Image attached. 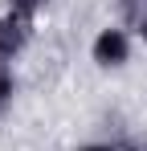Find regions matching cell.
Returning a JSON list of instances; mask_svg holds the SVG:
<instances>
[{
    "mask_svg": "<svg viewBox=\"0 0 147 151\" xmlns=\"http://www.w3.org/2000/svg\"><path fill=\"white\" fill-rule=\"evenodd\" d=\"M8 98H12V74H8V70H0V110L8 106Z\"/></svg>",
    "mask_w": 147,
    "mask_h": 151,
    "instance_id": "obj_4",
    "label": "cell"
},
{
    "mask_svg": "<svg viewBox=\"0 0 147 151\" xmlns=\"http://www.w3.org/2000/svg\"><path fill=\"white\" fill-rule=\"evenodd\" d=\"M139 29H143V41H147V17H143V21H139Z\"/></svg>",
    "mask_w": 147,
    "mask_h": 151,
    "instance_id": "obj_6",
    "label": "cell"
},
{
    "mask_svg": "<svg viewBox=\"0 0 147 151\" xmlns=\"http://www.w3.org/2000/svg\"><path fill=\"white\" fill-rule=\"evenodd\" d=\"M127 53H131V45H127L122 29H102L98 33V41H94V61L98 65H122Z\"/></svg>",
    "mask_w": 147,
    "mask_h": 151,
    "instance_id": "obj_1",
    "label": "cell"
},
{
    "mask_svg": "<svg viewBox=\"0 0 147 151\" xmlns=\"http://www.w3.org/2000/svg\"><path fill=\"white\" fill-rule=\"evenodd\" d=\"M82 151H119V147H82Z\"/></svg>",
    "mask_w": 147,
    "mask_h": 151,
    "instance_id": "obj_5",
    "label": "cell"
},
{
    "mask_svg": "<svg viewBox=\"0 0 147 151\" xmlns=\"http://www.w3.org/2000/svg\"><path fill=\"white\" fill-rule=\"evenodd\" d=\"M41 4H45V0H8V12H17V17H29V21H33V12H37Z\"/></svg>",
    "mask_w": 147,
    "mask_h": 151,
    "instance_id": "obj_3",
    "label": "cell"
},
{
    "mask_svg": "<svg viewBox=\"0 0 147 151\" xmlns=\"http://www.w3.org/2000/svg\"><path fill=\"white\" fill-rule=\"evenodd\" d=\"M24 41H29V17L8 12L0 21V57H17L24 49Z\"/></svg>",
    "mask_w": 147,
    "mask_h": 151,
    "instance_id": "obj_2",
    "label": "cell"
}]
</instances>
